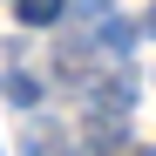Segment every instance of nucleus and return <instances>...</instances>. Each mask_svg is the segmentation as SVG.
<instances>
[{
	"label": "nucleus",
	"instance_id": "nucleus-2",
	"mask_svg": "<svg viewBox=\"0 0 156 156\" xmlns=\"http://www.w3.org/2000/svg\"><path fill=\"white\" fill-rule=\"evenodd\" d=\"M0 95L20 102V109H34V102H41V82H34V75H20V68H7V75H0Z\"/></svg>",
	"mask_w": 156,
	"mask_h": 156
},
{
	"label": "nucleus",
	"instance_id": "nucleus-1",
	"mask_svg": "<svg viewBox=\"0 0 156 156\" xmlns=\"http://www.w3.org/2000/svg\"><path fill=\"white\" fill-rule=\"evenodd\" d=\"M68 0H14V14H20V27H55Z\"/></svg>",
	"mask_w": 156,
	"mask_h": 156
}]
</instances>
